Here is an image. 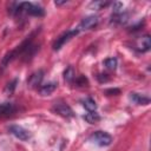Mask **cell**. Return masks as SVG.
Masks as SVG:
<instances>
[{
  "label": "cell",
  "mask_w": 151,
  "mask_h": 151,
  "mask_svg": "<svg viewBox=\"0 0 151 151\" xmlns=\"http://www.w3.org/2000/svg\"><path fill=\"white\" fill-rule=\"evenodd\" d=\"M13 12L15 14L26 13V14H29V15H33V17H42L45 14L42 7H40L38 5H34L32 2H20Z\"/></svg>",
  "instance_id": "6da1fadb"
},
{
  "label": "cell",
  "mask_w": 151,
  "mask_h": 151,
  "mask_svg": "<svg viewBox=\"0 0 151 151\" xmlns=\"http://www.w3.org/2000/svg\"><path fill=\"white\" fill-rule=\"evenodd\" d=\"M90 142L99 146H109L112 143V137L104 131H96L90 136Z\"/></svg>",
  "instance_id": "7a4b0ae2"
},
{
  "label": "cell",
  "mask_w": 151,
  "mask_h": 151,
  "mask_svg": "<svg viewBox=\"0 0 151 151\" xmlns=\"http://www.w3.org/2000/svg\"><path fill=\"white\" fill-rule=\"evenodd\" d=\"M78 33H79L78 29H70V31H66V32L63 33L59 38H57V40H55L54 44H53V50H54V51H59L67 41H70V40H71L73 37H76Z\"/></svg>",
  "instance_id": "3957f363"
},
{
  "label": "cell",
  "mask_w": 151,
  "mask_h": 151,
  "mask_svg": "<svg viewBox=\"0 0 151 151\" xmlns=\"http://www.w3.org/2000/svg\"><path fill=\"white\" fill-rule=\"evenodd\" d=\"M52 110H53L54 113H57V114H59L64 118H72L74 116L72 109L66 103H55L53 105Z\"/></svg>",
  "instance_id": "277c9868"
},
{
  "label": "cell",
  "mask_w": 151,
  "mask_h": 151,
  "mask_svg": "<svg viewBox=\"0 0 151 151\" xmlns=\"http://www.w3.org/2000/svg\"><path fill=\"white\" fill-rule=\"evenodd\" d=\"M8 131H9L13 136H15L17 138H19L20 140H28L29 137H31L29 132H28L27 130H25L24 127L19 126V125H11V126L8 127Z\"/></svg>",
  "instance_id": "5b68a950"
},
{
  "label": "cell",
  "mask_w": 151,
  "mask_h": 151,
  "mask_svg": "<svg viewBox=\"0 0 151 151\" xmlns=\"http://www.w3.org/2000/svg\"><path fill=\"white\" fill-rule=\"evenodd\" d=\"M98 24V17L96 15H90V17H86L81 20V22L79 24L78 26V31H85V29H91L93 28L96 25Z\"/></svg>",
  "instance_id": "8992f818"
},
{
  "label": "cell",
  "mask_w": 151,
  "mask_h": 151,
  "mask_svg": "<svg viewBox=\"0 0 151 151\" xmlns=\"http://www.w3.org/2000/svg\"><path fill=\"white\" fill-rule=\"evenodd\" d=\"M151 47V38L150 35H143L140 37L136 42V50L139 52H146Z\"/></svg>",
  "instance_id": "52a82bcc"
},
{
  "label": "cell",
  "mask_w": 151,
  "mask_h": 151,
  "mask_svg": "<svg viewBox=\"0 0 151 151\" xmlns=\"http://www.w3.org/2000/svg\"><path fill=\"white\" fill-rule=\"evenodd\" d=\"M42 77H44V72L41 70L32 73L29 76V78L27 79V85L29 87H37V86H39L40 83H41V80H42Z\"/></svg>",
  "instance_id": "ba28073f"
},
{
  "label": "cell",
  "mask_w": 151,
  "mask_h": 151,
  "mask_svg": "<svg viewBox=\"0 0 151 151\" xmlns=\"http://www.w3.org/2000/svg\"><path fill=\"white\" fill-rule=\"evenodd\" d=\"M130 99L138 104V105H149L150 104V98L149 97H145V96H142L139 93H134V92H131L130 93Z\"/></svg>",
  "instance_id": "9c48e42d"
},
{
  "label": "cell",
  "mask_w": 151,
  "mask_h": 151,
  "mask_svg": "<svg viewBox=\"0 0 151 151\" xmlns=\"http://www.w3.org/2000/svg\"><path fill=\"white\" fill-rule=\"evenodd\" d=\"M15 106L12 103H1L0 104V117H6L14 113Z\"/></svg>",
  "instance_id": "30bf717a"
},
{
  "label": "cell",
  "mask_w": 151,
  "mask_h": 151,
  "mask_svg": "<svg viewBox=\"0 0 151 151\" xmlns=\"http://www.w3.org/2000/svg\"><path fill=\"white\" fill-rule=\"evenodd\" d=\"M57 83H54V81H51V83H47V84H45V85H42V86H40V88H39V92H40V94L41 96H50L52 92H54V90L57 88Z\"/></svg>",
  "instance_id": "8fae6325"
},
{
  "label": "cell",
  "mask_w": 151,
  "mask_h": 151,
  "mask_svg": "<svg viewBox=\"0 0 151 151\" xmlns=\"http://www.w3.org/2000/svg\"><path fill=\"white\" fill-rule=\"evenodd\" d=\"M83 105H84V107L88 111V112H93V111H96L97 110V104H96V101L92 99V98H85L84 100H83Z\"/></svg>",
  "instance_id": "7c38bea8"
},
{
  "label": "cell",
  "mask_w": 151,
  "mask_h": 151,
  "mask_svg": "<svg viewBox=\"0 0 151 151\" xmlns=\"http://www.w3.org/2000/svg\"><path fill=\"white\" fill-rule=\"evenodd\" d=\"M84 119H85L87 123H90V124H94V123H97V122L100 120V116H99L96 111H93V112L86 113V114L84 116Z\"/></svg>",
  "instance_id": "4fadbf2b"
},
{
  "label": "cell",
  "mask_w": 151,
  "mask_h": 151,
  "mask_svg": "<svg viewBox=\"0 0 151 151\" xmlns=\"http://www.w3.org/2000/svg\"><path fill=\"white\" fill-rule=\"evenodd\" d=\"M126 21H127V14L126 13H116L111 20V22H113V24H124Z\"/></svg>",
  "instance_id": "5bb4252c"
},
{
  "label": "cell",
  "mask_w": 151,
  "mask_h": 151,
  "mask_svg": "<svg viewBox=\"0 0 151 151\" xmlns=\"http://www.w3.org/2000/svg\"><path fill=\"white\" fill-rule=\"evenodd\" d=\"M64 78H65V80L68 81V83H72V81L74 80L76 73H74V70H73L72 66H68V67L64 71Z\"/></svg>",
  "instance_id": "9a60e30c"
},
{
  "label": "cell",
  "mask_w": 151,
  "mask_h": 151,
  "mask_svg": "<svg viewBox=\"0 0 151 151\" xmlns=\"http://www.w3.org/2000/svg\"><path fill=\"white\" fill-rule=\"evenodd\" d=\"M107 5H110L109 1H93L90 4V7L93 9H101L103 7H106Z\"/></svg>",
  "instance_id": "2e32d148"
},
{
  "label": "cell",
  "mask_w": 151,
  "mask_h": 151,
  "mask_svg": "<svg viewBox=\"0 0 151 151\" xmlns=\"http://www.w3.org/2000/svg\"><path fill=\"white\" fill-rule=\"evenodd\" d=\"M104 64H105V66H106L107 68L114 70V68L117 67V59H116V58H107V59H105Z\"/></svg>",
  "instance_id": "e0dca14e"
},
{
  "label": "cell",
  "mask_w": 151,
  "mask_h": 151,
  "mask_svg": "<svg viewBox=\"0 0 151 151\" xmlns=\"http://www.w3.org/2000/svg\"><path fill=\"white\" fill-rule=\"evenodd\" d=\"M17 84H18V79H14V80H12L11 83H8L7 86H6V88H5V92H6V93H12V92L14 91Z\"/></svg>",
  "instance_id": "ac0fdd59"
},
{
  "label": "cell",
  "mask_w": 151,
  "mask_h": 151,
  "mask_svg": "<svg viewBox=\"0 0 151 151\" xmlns=\"http://www.w3.org/2000/svg\"><path fill=\"white\" fill-rule=\"evenodd\" d=\"M76 84H77L78 86H84L85 84H87V79H86L84 76H81V77H79L78 79H76Z\"/></svg>",
  "instance_id": "d6986e66"
},
{
  "label": "cell",
  "mask_w": 151,
  "mask_h": 151,
  "mask_svg": "<svg viewBox=\"0 0 151 151\" xmlns=\"http://www.w3.org/2000/svg\"><path fill=\"white\" fill-rule=\"evenodd\" d=\"M120 7H122V4H120V2H114V4H113V9H114V12H116V13H118V12H119Z\"/></svg>",
  "instance_id": "ffe728a7"
},
{
  "label": "cell",
  "mask_w": 151,
  "mask_h": 151,
  "mask_svg": "<svg viewBox=\"0 0 151 151\" xmlns=\"http://www.w3.org/2000/svg\"><path fill=\"white\" fill-rule=\"evenodd\" d=\"M106 93H119V90L118 88H113V90H107Z\"/></svg>",
  "instance_id": "44dd1931"
},
{
  "label": "cell",
  "mask_w": 151,
  "mask_h": 151,
  "mask_svg": "<svg viewBox=\"0 0 151 151\" xmlns=\"http://www.w3.org/2000/svg\"><path fill=\"white\" fill-rule=\"evenodd\" d=\"M66 2H67V1H66V0H64V1H55L54 4H55L57 6H60V5H64V4H66Z\"/></svg>",
  "instance_id": "7402d4cb"
}]
</instances>
